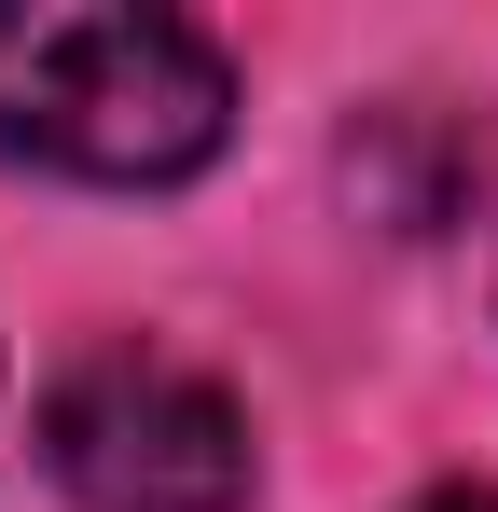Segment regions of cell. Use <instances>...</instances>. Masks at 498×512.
Listing matches in <instances>:
<instances>
[{"label":"cell","instance_id":"obj_1","mask_svg":"<svg viewBox=\"0 0 498 512\" xmlns=\"http://www.w3.org/2000/svg\"><path fill=\"white\" fill-rule=\"evenodd\" d=\"M236 139V70L139 0H14L0 14V153L56 180H194Z\"/></svg>","mask_w":498,"mask_h":512},{"label":"cell","instance_id":"obj_2","mask_svg":"<svg viewBox=\"0 0 498 512\" xmlns=\"http://www.w3.org/2000/svg\"><path fill=\"white\" fill-rule=\"evenodd\" d=\"M42 457L83 512H249V416L166 346H83L42 402Z\"/></svg>","mask_w":498,"mask_h":512},{"label":"cell","instance_id":"obj_3","mask_svg":"<svg viewBox=\"0 0 498 512\" xmlns=\"http://www.w3.org/2000/svg\"><path fill=\"white\" fill-rule=\"evenodd\" d=\"M402 512H498V485H429V499H402Z\"/></svg>","mask_w":498,"mask_h":512}]
</instances>
